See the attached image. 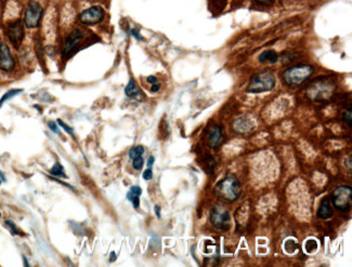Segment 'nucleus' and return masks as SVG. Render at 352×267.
<instances>
[{
    "label": "nucleus",
    "mask_w": 352,
    "mask_h": 267,
    "mask_svg": "<svg viewBox=\"0 0 352 267\" xmlns=\"http://www.w3.org/2000/svg\"><path fill=\"white\" fill-rule=\"evenodd\" d=\"M0 178H1V179H2V181H3V182H6V178H4V176H3V173H2L1 171H0Z\"/></svg>",
    "instance_id": "72a5a7b5"
},
{
    "label": "nucleus",
    "mask_w": 352,
    "mask_h": 267,
    "mask_svg": "<svg viewBox=\"0 0 352 267\" xmlns=\"http://www.w3.org/2000/svg\"><path fill=\"white\" fill-rule=\"evenodd\" d=\"M161 89V85L158 84V82H156V84H153L152 85V88H151V91L153 92V93H155V92H158Z\"/></svg>",
    "instance_id": "c756f323"
},
{
    "label": "nucleus",
    "mask_w": 352,
    "mask_h": 267,
    "mask_svg": "<svg viewBox=\"0 0 352 267\" xmlns=\"http://www.w3.org/2000/svg\"><path fill=\"white\" fill-rule=\"evenodd\" d=\"M316 215H318L319 219L322 220L331 218V215H333V208H331L330 200L329 198H324L322 201H321Z\"/></svg>",
    "instance_id": "4468645a"
},
{
    "label": "nucleus",
    "mask_w": 352,
    "mask_h": 267,
    "mask_svg": "<svg viewBox=\"0 0 352 267\" xmlns=\"http://www.w3.org/2000/svg\"><path fill=\"white\" fill-rule=\"evenodd\" d=\"M0 183H1V182H0Z\"/></svg>",
    "instance_id": "4c0bfd02"
},
{
    "label": "nucleus",
    "mask_w": 352,
    "mask_h": 267,
    "mask_svg": "<svg viewBox=\"0 0 352 267\" xmlns=\"http://www.w3.org/2000/svg\"><path fill=\"white\" fill-rule=\"evenodd\" d=\"M222 127L219 125H215L211 130H209V145L212 148L219 146V144L222 141Z\"/></svg>",
    "instance_id": "ddd939ff"
},
{
    "label": "nucleus",
    "mask_w": 352,
    "mask_h": 267,
    "mask_svg": "<svg viewBox=\"0 0 352 267\" xmlns=\"http://www.w3.org/2000/svg\"><path fill=\"white\" fill-rule=\"evenodd\" d=\"M142 177H143V178L145 179V181H150V179H152V178H153L152 169L151 168L146 169V170L143 172V176H142Z\"/></svg>",
    "instance_id": "cd10ccee"
},
{
    "label": "nucleus",
    "mask_w": 352,
    "mask_h": 267,
    "mask_svg": "<svg viewBox=\"0 0 352 267\" xmlns=\"http://www.w3.org/2000/svg\"><path fill=\"white\" fill-rule=\"evenodd\" d=\"M103 19H104V10L99 6H94L84 10L78 17L79 22L81 24L86 25V26H94V25L101 23Z\"/></svg>",
    "instance_id": "1a4fd4ad"
},
{
    "label": "nucleus",
    "mask_w": 352,
    "mask_h": 267,
    "mask_svg": "<svg viewBox=\"0 0 352 267\" xmlns=\"http://www.w3.org/2000/svg\"><path fill=\"white\" fill-rule=\"evenodd\" d=\"M155 213L157 215V218H161V208L158 205H155Z\"/></svg>",
    "instance_id": "473e14b6"
},
{
    "label": "nucleus",
    "mask_w": 352,
    "mask_h": 267,
    "mask_svg": "<svg viewBox=\"0 0 352 267\" xmlns=\"http://www.w3.org/2000/svg\"><path fill=\"white\" fill-rule=\"evenodd\" d=\"M211 223L219 230H228L231 227L230 212L223 205H215L211 212Z\"/></svg>",
    "instance_id": "0eeeda50"
},
{
    "label": "nucleus",
    "mask_w": 352,
    "mask_h": 267,
    "mask_svg": "<svg viewBox=\"0 0 352 267\" xmlns=\"http://www.w3.org/2000/svg\"><path fill=\"white\" fill-rule=\"evenodd\" d=\"M22 92H23V89H12V90H9L8 92H6V93L1 96V99H0V109H1V106L7 101H9L10 99H13L14 96L19 95L20 93H22Z\"/></svg>",
    "instance_id": "f3484780"
},
{
    "label": "nucleus",
    "mask_w": 352,
    "mask_h": 267,
    "mask_svg": "<svg viewBox=\"0 0 352 267\" xmlns=\"http://www.w3.org/2000/svg\"><path fill=\"white\" fill-rule=\"evenodd\" d=\"M343 119H344V121H345L346 123H348V125H349L350 127H352V111H351V110H349V111H347L344 112Z\"/></svg>",
    "instance_id": "b1692460"
},
{
    "label": "nucleus",
    "mask_w": 352,
    "mask_h": 267,
    "mask_svg": "<svg viewBox=\"0 0 352 267\" xmlns=\"http://www.w3.org/2000/svg\"><path fill=\"white\" fill-rule=\"evenodd\" d=\"M233 128H234V130H235V132H237V133H246V132H249L253 130L254 123H253L252 119H249L248 117L244 116V117L238 118V119L234 121Z\"/></svg>",
    "instance_id": "f8f14e48"
},
{
    "label": "nucleus",
    "mask_w": 352,
    "mask_h": 267,
    "mask_svg": "<svg viewBox=\"0 0 352 267\" xmlns=\"http://www.w3.org/2000/svg\"><path fill=\"white\" fill-rule=\"evenodd\" d=\"M84 36H85V34L83 30L75 29L68 36V37H66L63 52H62L63 58H69V56L74 52L76 47H77L80 41L83 40Z\"/></svg>",
    "instance_id": "9b49d317"
},
{
    "label": "nucleus",
    "mask_w": 352,
    "mask_h": 267,
    "mask_svg": "<svg viewBox=\"0 0 352 267\" xmlns=\"http://www.w3.org/2000/svg\"><path fill=\"white\" fill-rule=\"evenodd\" d=\"M305 248L308 253H314L315 251L318 250V243H316L314 239H310L305 243Z\"/></svg>",
    "instance_id": "aec40b11"
},
{
    "label": "nucleus",
    "mask_w": 352,
    "mask_h": 267,
    "mask_svg": "<svg viewBox=\"0 0 352 267\" xmlns=\"http://www.w3.org/2000/svg\"><path fill=\"white\" fill-rule=\"evenodd\" d=\"M23 260H24V265H25V266H28L29 264L27 263V260H26V258H25V256H23Z\"/></svg>",
    "instance_id": "f704fd0d"
},
{
    "label": "nucleus",
    "mask_w": 352,
    "mask_h": 267,
    "mask_svg": "<svg viewBox=\"0 0 352 267\" xmlns=\"http://www.w3.org/2000/svg\"><path fill=\"white\" fill-rule=\"evenodd\" d=\"M24 26H25L24 22L20 19L12 21V22H10L7 25V28H6L7 36L10 40V43L12 44V45L15 49H19L20 47H21V44L23 43L24 34H25Z\"/></svg>",
    "instance_id": "6e6552de"
},
{
    "label": "nucleus",
    "mask_w": 352,
    "mask_h": 267,
    "mask_svg": "<svg viewBox=\"0 0 352 267\" xmlns=\"http://www.w3.org/2000/svg\"><path fill=\"white\" fill-rule=\"evenodd\" d=\"M58 122V125L59 126H61V127H62L63 128V129L66 131V132H68L69 133V134L70 135H72V136H74V133H73V129H72V128H70V126H68V125H65V123L62 121V120H61V119H58L57 120Z\"/></svg>",
    "instance_id": "393cba45"
},
{
    "label": "nucleus",
    "mask_w": 352,
    "mask_h": 267,
    "mask_svg": "<svg viewBox=\"0 0 352 267\" xmlns=\"http://www.w3.org/2000/svg\"><path fill=\"white\" fill-rule=\"evenodd\" d=\"M132 167H134V169H136V170H141L142 168H143V164H144V160L143 158H142V156H139L137 157L135 159H132Z\"/></svg>",
    "instance_id": "4be33fe9"
},
{
    "label": "nucleus",
    "mask_w": 352,
    "mask_h": 267,
    "mask_svg": "<svg viewBox=\"0 0 352 267\" xmlns=\"http://www.w3.org/2000/svg\"><path fill=\"white\" fill-rule=\"evenodd\" d=\"M0 217H1V213H0Z\"/></svg>",
    "instance_id": "e433bc0d"
},
{
    "label": "nucleus",
    "mask_w": 352,
    "mask_h": 267,
    "mask_svg": "<svg viewBox=\"0 0 352 267\" xmlns=\"http://www.w3.org/2000/svg\"><path fill=\"white\" fill-rule=\"evenodd\" d=\"M275 87V77L270 71H261L252 77L246 88L248 93H263Z\"/></svg>",
    "instance_id": "20e7f679"
},
{
    "label": "nucleus",
    "mask_w": 352,
    "mask_h": 267,
    "mask_svg": "<svg viewBox=\"0 0 352 267\" xmlns=\"http://www.w3.org/2000/svg\"><path fill=\"white\" fill-rule=\"evenodd\" d=\"M335 86L328 78H320L314 80L309 86L307 90V95L310 100L314 102H323L329 100L333 95Z\"/></svg>",
    "instance_id": "7ed1b4c3"
},
{
    "label": "nucleus",
    "mask_w": 352,
    "mask_h": 267,
    "mask_svg": "<svg viewBox=\"0 0 352 267\" xmlns=\"http://www.w3.org/2000/svg\"><path fill=\"white\" fill-rule=\"evenodd\" d=\"M255 3L260 4V6H271L275 2V0H253Z\"/></svg>",
    "instance_id": "a878e982"
},
{
    "label": "nucleus",
    "mask_w": 352,
    "mask_h": 267,
    "mask_svg": "<svg viewBox=\"0 0 352 267\" xmlns=\"http://www.w3.org/2000/svg\"><path fill=\"white\" fill-rule=\"evenodd\" d=\"M215 194L227 202H234L241 196V183L236 177L228 176L217 183Z\"/></svg>",
    "instance_id": "f257e3e1"
},
{
    "label": "nucleus",
    "mask_w": 352,
    "mask_h": 267,
    "mask_svg": "<svg viewBox=\"0 0 352 267\" xmlns=\"http://www.w3.org/2000/svg\"><path fill=\"white\" fill-rule=\"evenodd\" d=\"M146 81L149 82V84L153 85V84H156V82H157V78H156L155 76H149V77H147V78H146Z\"/></svg>",
    "instance_id": "7c9ffc66"
},
{
    "label": "nucleus",
    "mask_w": 352,
    "mask_h": 267,
    "mask_svg": "<svg viewBox=\"0 0 352 267\" xmlns=\"http://www.w3.org/2000/svg\"><path fill=\"white\" fill-rule=\"evenodd\" d=\"M6 225L10 228V230H11V233L13 235H22L21 232H20V229L17 227V225H15L12 221H10V220L6 221Z\"/></svg>",
    "instance_id": "5701e85b"
},
{
    "label": "nucleus",
    "mask_w": 352,
    "mask_h": 267,
    "mask_svg": "<svg viewBox=\"0 0 352 267\" xmlns=\"http://www.w3.org/2000/svg\"><path fill=\"white\" fill-rule=\"evenodd\" d=\"M330 201L334 207L341 212L348 211L352 202V189L350 186L343 185L335 188L330 195Z\"/></svg>",
    "instance_id": "39448f33"
},
{
    "label": "nucleus",
    "mask_w": 352,
    "mask_h": 267,
    "mask_svg": "<svg viewBox=\"0 0 352 267\" xmlns=\"http://www.w3.org/2000/svg\"><path fill=\"white\" fill-rule=\"evenodd\" d=\"M260 63H270L274 64L279 61V54L273 50H267L259 55L258 58Z\"/></svg>",
    "instance_id": "dca6fc26"
},
{
    "label": "nucleus",
    "mask_w": 352,
    "mask_h": 267,
    "mask_svg": "<svg viewBox=\"0 0 352 267\" xmlns=\"http://www.w3.org/2000/svg\"><path fill=\"white\" fill-rule=\"evenodd\" d=\"M48 127L50 130H52L54 133H60V130H59V127H58V123L54 122V121H49L48 122Z\"/></svg>",
    "instance_id": "bb28decb"
},
{
    "label": "nucleus",
    "mask_w": 352,
    "mask_h": 267,
    "mask_svg": "<svg viewBox=\"0 0 352 267\" xmlns=\"http://www.w3.org/2000/svg\"><path fill=\"white\" fill-rule=\"evenodd\" d=\"M125 93H126L127 96L130 97V99H137V100H139L141 97V95H142L141 91L139 89V87L137 86L136 81L134 79H130L129 82H128V85L126 86Z\"/></svg>",
    "instance_id": "2eb2a0df"
},
{
    "label": "nucleus",
    "mask_w": 352,
    "mask_h": 267,
    "mask_svg": "<svg viewBox=\"0 0 352 267\" xmlns=\"http://www.w3.org/2000/svg\"><path fill=\"white\" fill-rule=\"evenodd\" d=\"M15 67V61L12 56L9 45L4 43H0V70L4 73H10Z\"/></svg>",
    "instance_id": "9d476101"
},
{
    "label": "nucleus",
    "mask_w": 352,
    "mask_h": 267,
    "mask_svg": "<svg viewBox=\"0 0 352 267\" xmlns=\"http://www.w3.org/2000/svg\"><path fill=\"white\" fill-rule=\"evenodd\" d=\"M143 153H144V147L141 146V145H138L136 147H132L131 150L129 151V157L131 159H135L137 157L143 155Z\"/></svg>",
    "instance_id": "6ab92c4d"
},
{
    "label": "nucleus",
    "mask_w": 352,
    "mask_h": 267,
    "mask_svg": "<svg viewBox=\"0 0 352 267\" xmlns=\"http://www.w3.org/2000/svg\"><path fill=\"white\" fill-rule=\"evenodd\" d=\"M142 194V189L140 186H132L130 189L128 194H127V199H129L131 197H135V196H138L140 197Z\"/></svg>",
    "instance_id": "412c9836"
},
{
    "label": "nucleus",
    "mask_w": 352,
    "mask_h": 267,
    "mask_svg": "<svg viewBox=\"0 0 352 267\" xmlns=\"http://www.w3.org/2000/svg\"><path fill=\"white\" fill-rule=\"evenodd\" d=\"M50 174L53 177H58V178H66V174L64 173V169L62 167V164L60 162H57L54 166L51 168L50 170Z\"/></svg>",
    "instance_id": "a211bd4d"
},
{
    "label": "nucleus",
    "mask_w": 352,
    "mask_h": 267,
    "mask_svg": "<svg viewBox=\"0 0 352 267\" xmlns=\"http://www.w3.org/2000/svg\"><path fill=\"white\" fill-rule=\"evenodd\" d=\"M130 34H131L132 36H134V37H135L136 39H138V40H143V37H142V36L140 35V33L138 32L137 29H131V30H130Z\"/></svg>",
    "instance_id": "c85d7f7f"
},
{
    "label": "nucleus",
    "mask_w": 352,
    "mask_h": 267,
    "mask_svg": "<svg viewBox=\"0 0 352 267\" xmlns=\"http://www.w3.org/2000/svg\"><path fill=\"white\" fill-rule=\"evenodd\" d=\"M314 73V67L308 64H298L283 71V82L290 88H297L307 81Z\"/></svg>",
    "instance_id": "f03ea898"
},
{
    "label": "nucleus",
    "mask_w": 352,
    "mask_h": 267,
    "mask_svg": "<svg viewBox=\"0 0 352 267\" xmlns=\"http://www.w3.org/2000/svg\"><path fill=\"white\" fill-rule=\"evenodd\" d=\"M154 161H155V158L153 156H150L149 159H147V167L151 168L153 166V163H154Z\"/></svg>",
    "instance_id": "2f4dec72"
},
{
    "label": "nucleus",
    "mask_w": 352,
    "mask_h": 267,
    "mask_svg": "<svg viewBox=\"0 0 352 267\" xmlns=\"http://www.w3.org/2000/svg\"><path fill=\"white\" fill-rule=\"evenodd\" d=\"M110 261H115V253H112V258Z\"/></svg>",
    "instance_id": "c9c22d12"
},
{
    "label": "nucleus",
    "mask_w": 352,
    "mask_h": 267,
    "mask_svg": "<svg viewBox=\"0 0 352 267\" xmlns=\"http://www.w3.org/2000/svg\"><path fill=\"white\" fill-rule=\"evenodd\" d=\"M44 8L36 0L29 1L24 11L23 22L27 28H37L43 20Z\"/></svg>",
    "instance_id": "423d86ee"
}]
</instances>
